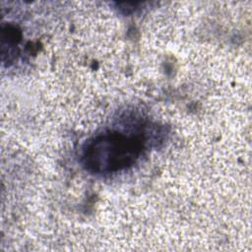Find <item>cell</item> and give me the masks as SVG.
<instances>
[{
    "label": "cell",
    "instance_id": "cell-1",
    "mask_svg": "<svg viewBox=\"0 0 252 252\" xmlns=\"http://www.w3.org/2000/svg\"><path fill=\"white\" fill-rule=\"evenodd\" d=\"M141 134L110 130L89 140L82 153V163L92 173L109 174L133 165L145 149Z\"/></svg>",
    "mask_w": 252,
    "mask_h": 252
},
{
    "label": "cell",
    "instance_id": "cell-2",
    "mask_svg": "<svg viewBox=\"0 0 252 252\" xmlns=\"http://www.w3.org/2000/svg\"><path fill=\"white\" fill-rule=\"evenodd\" d=\"M21 40L20 30L11 24L2 28L1 32V54L2 61L11 63L18 53V44Z\"/></svg>",
    "mask_w": 252,
    "mask_h": 252
}]
</instances>
